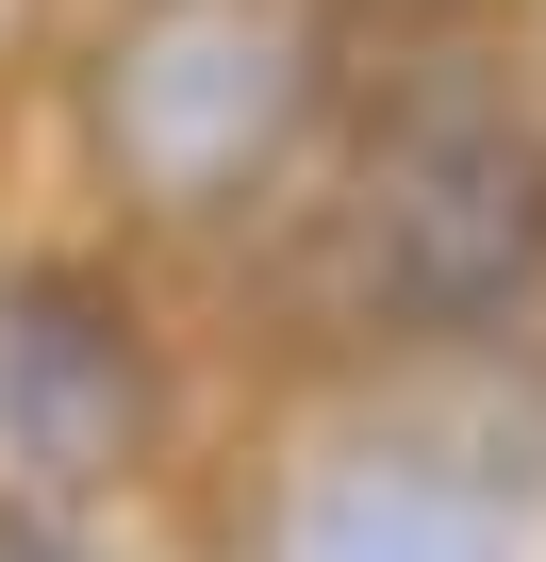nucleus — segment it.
Wrapping results in <instances>:
<instances>
[{"instance_id":"1","label":"nucleus","mask_w":546,"mask_h":562,"mask_svg":"<svg viewBox=\"0 0 546 562\" xmlns=\"http://www.w3.org/2000/svg\"><path fill=\"white\" fill-rule=\"evenodd\" d=\"M315 116L299 0H133L83 67V149L133 215H232Z\"/></svg>"},{"instance_id":"2","label":"nucleus","mask_w":546,"mask_h":562,"mask_svg":"<svg viewBox=\"0 0 546 562\" xmlns=\"http://www.w3.org/2000/svg\"><path fill=\"white\" fill-rule=\"evenodd\" d=\"M348 281L398 331H497L546 299V133L497 83H431L365 133L348 182Z\"/></svg>"},{"instance_id":"4","label":"nucleus","mask_w":546,"mask_h":562,"mask_svg":"<svg viewBox=\"0 0 546 562\" xmlns=\"http://www.w3.org/2000/svg\"><path fill=\"white\" fill-rule=\"evenodd\" d=\"M282 562H497V513L447 463H414V447H348V463L299 480Z\"/></svg>"},{"instance_id":"3","label":"nucleus","mask_w":546,"mask_h":562,"mask_svg":"<svg viewBox=\"0 0 546 562\" xmlns=\"http://www.w3.org/2000/svg\"><path fill=\"white\" fill-rule=\"evenodd\" d=\"M166 414L149 331L83 265H0V463L18 480H116Z\"/></svg>"}]
</instances>
